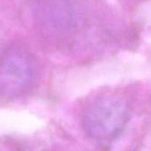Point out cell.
<instances>
[{
  "mask_svg": "<svg viewBox=\"0 0 151 151\" xmlns=\"http://www.w3.org/2000/svg\"><path fill=\"white\" fill-rule=\"evenodd\" d=\"M128 119V108L120 98L104 96L93 102L87 109L83 127L95 142L110 143L121 134Z\"/></svg>",
  "mask_w": 151,
  "mask_h": 151,
  "instance_id": "6da1fadb",
  "label": "cell"
},
{
  "mask_svg": "<svg viewBox=\"0 0 151 151\" xmlns=\"http://www.w3.org/2000/svg\"><path fill=\"white\" fill-rule=\"evenodd\" d=\"M35 77V65L31 55L19 47L0 51V92L8 96L26 91Z\"/></svg>",
  "mask_w": 151,
  "mask_h": 151,
  "instance_id": "7a4b0ae2",
  "label": "cell"
}]
</instances>
